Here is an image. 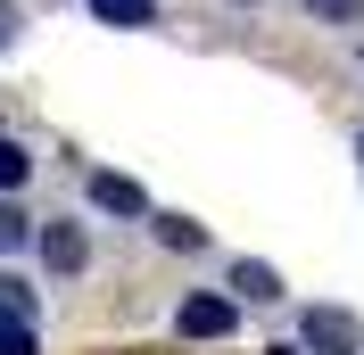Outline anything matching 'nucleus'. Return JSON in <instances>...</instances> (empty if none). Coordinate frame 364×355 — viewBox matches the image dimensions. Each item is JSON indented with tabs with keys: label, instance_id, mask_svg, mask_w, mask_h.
Listing matches in <instances>:
<instances>
[{
	"label": "nucleus",
	"instance_id": "20e7f679",
	"mask_svg": "<svg viewBox=\"0 0 364 355\" xmlns=\"http://www.w3.org/2000/svg\"><path fill=\"white\" fill-rule=\"evenodd\" d=\"M91 207H100V215H149L141 182H124V174H91Z\"/></svg>",
	"mask_w": 364,
	"mask_h": 355
},
{
	"label": "nucleus",
	"instance_id": "2eb2a0df",
	"mask_svg": "<svg viewBox=\"0 0 364 355\" xmlns=\"http://www.w3.org/2000/svg\"><path fill=\"white\" fill-rule=\"evenodd\" d=\"M356 165H364V133H356Z\"/></svg>",
	"mask_w": 364,
	"mask_h": 355
},
{
	"label": "nucleus",
	"instance_id": "ddd939ff",
	"mask_svg": "<svg viewBox=\"0 0 364 355\" xmlns=\"http://www.w3.org/2000/svg\"><path fill=\"white\" fill-rule=\"evenodd\" d=\"M17 25H25V17L9 9V0H0V50H17Z\"/></svg>",
	"mask_w": 364,
	"mask_h": 355
},
{
	"label": "nucleus",
	"instance_id": "9d476101",
	"mask_svg": "<svg viewBox=\"0 0 364 355\" xmlns=\"http://www.w3.org/2000/svg\"><path fill=\"white\" fill-rule=\"evenodd\" d=\"M25 240H33V223H25V215H17V207L0 199V256H17V248H25Z\"/></svg>",
	"mask_w": 364,
	"mask_h": 355
},
{
	"label": "nucleus",
	"instance_id": "dca6fc26",
	"mask_svg": "<svg viewBox=\"0 0 364 355\" xmlns=\"http://www.w3.org/2000/svg\"><path fill=\"white\" fill-rule=\"evenodd\" d=\"M249 9H257V0H249Z\"/></svg>",
	"mask_w": 364,
	"mask_h": 355
},
{
	"label": "nucleus",
	"instance_id": "0eeeda50",
	"mask_svg": "<svg viewBox=\"0 0 364 355\" xmlns=\"http://www.w3.org/2000/svg\"><path fill=\"white\" fill-rule=\"evenodd\" d=\"M149 231H158V248H182V256H191V248H207V231L191 215H149Z\"/></svg>",
	"mask_w": 364,
	"mask_h": 355
},
{
	"label": "nucleus",
	"instance_id": "f03ea898",
	"mask_svg": "<svg viewBox=\"0 0 364 355\" xmlns=\"http://www.w3.org/2000/svg\"><path fill=\"white\" fill-rule=\"evenodd\" d=\"M174 331L182 339H232L240 331V297H224V289H191L174 306Z\"/></svg>",
	"mask_w": 364,
	"mask_h": 355
},
{
	"label": "nucleus",
	"instance_id": "4468645a",
	"mask_svg": "<svg viewBox=\"0 0 364 355\" xmlns=\"http://www.w3.org/2000/svg\"><path fill=\"white\" fill-rule=\"evenodd\" d=\"M265 355H306V347H265Z\"/></svg>",
	"mask_w": 364,
	"mask_h": 355
},
{
	"label": "nucleus",
	"instance_id": "7ed1b4c3",
	"mask_svg": "<svg viewBox=\"0 0 364 355\" xmlns=\"http://www.w3.org/2000/svg\"><path fill=\"white\" fill-rule=\"evenodd\" d=\"M42 265L58 273V281H75V273L91 265V240H83V223H67V215H50V223H42Z\"/></svg>",
	"mask_w": 364,
	"mask_h": 355
},
{
	"label": "nucleus",
	"instance_id": "f257e3e1",
	"mask_svg": "<svg viewBox=\"0 0 364 355\" xmlns=\"http://www.w3.org/2000/svg\"><path fill=\"white\" fill-rule=\"evenodd\" d=\"M298 347L306 355H364V322L348 306H306L298 314Z\"/></svg>",
	"mask_w": 364,
	"mask_h": 355
},
{
	"label": "nucleus",
	"instance_id": "6e6552de",
	"mask_svg": "<svg viewBox=\"0 0 364 355\" xmlns=\"http://www.w3.org/2000/svg\"><path fill=\"white\" fill-rule=\"evenodd\" d=\"M0 322H33V289L17 273H0Z\"/></svg>",
	"mask_w": 364,
	"mask_h": 355
},
{
	"label": "nucleus",
	"instance_id": "423d86ee",
	"mask_svg": "<svg viewBox=\"0 0 364 355\" xmlns=\"http://www.w3.org/2000/svg\"><path fill=\"white\" fill-rule=\"evenodd\" d=\"M91 17H100V25H124V33H141V25H158V0H91Z\"/></svg>",
	"mask_w": 364,
	"mask_h": 355
},
{
	"label": "nucleus",
	"instance_id": "1a4fd4ad",
	"mask_svg": "<svg viewBox=\"0 0 364 355\" xmlns=\"http://www.w3.org/2000/svg\"><path fill=\"white\" fill-rule=\"evenodd\" d=\"M25 174H33V157H25L17 141L0 133V190H25Z\"/></svg>",
	"mask_w": 364,
	"mask_h": 355
},
{
	"label": "nucleus",
	"instance_id": "9b49d317",
	"mask_svg": "<svg viewBox=\"0 0 364 355\" xmlns=\"http://www.w3.org/2000/svg\"><path fill=\"white\" fill-rule=\"evenodd\" d=\"M0 355H42V339H33V322H0Z\"/></svg>",
	"mask_w": 364,
	"mask_h": 355
},
{
	"label": "nucleus",
	"instance_id": "39448f33",
	"mask_svg": "<svg viewBox=\"0 0 364 355\" xmlns=\"http://www.w3.org/2000/svg\"><path fill=\"white\" fill-rule=\"evenodd\" d=\"M232 297H249V306H273V297H282V273H273V265H257V256H240V265H232Z\"/></svg>",
	"mask_w": 364,
	"mask_h": 355
},
{
	"label": "nucleus",
	"instance_id": "f8f14e48",
	"mask_svg": "<svg viewBox=\"0 0 364 355\" xmlns=\"http://www.w3.org/2000/svg\"><path fill=\"white\" fill-rule=\"evenodd\" d=\"M323 25H364V0H306Z\"/></svg>",
	"mask_w": 364,
	"mask_h": 355
}]
</instances>
